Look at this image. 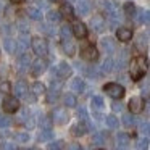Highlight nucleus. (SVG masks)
<instances>
[{
  "label": "nucleus",
  "instance_id": "29",
  "mask_svg": "<svg viewBox=\"0 0 150 150\" xmlns=\"http://www.w3.org/2000/svg\"><path fill=\"white\" fill-rule=\"evenodd\" d=\"M113 66H115L113 58H110V57H108V58L102 63V73H110L111 69H113Z\"/></svg>",
  "mask_w": 150,
  "mask_h": 150
},
{
  "label": "nucleus",
  "instance_id": "3",
  "mask_svg": "<svg viewBox=\"0 0 150 150\" xmlns=\"http://www.w3.org/2000/svg\"><path fill=\"white\" fill-rule=\"evenodd\" d=\"M103 91L107 92L111 98H121L124 95V87L120 84H116V82H108V84H105Z\"/></svg>",
  "mask_w": 150,
  "mask_h": 150
},
{
  "label": "nucleus",
  "instance_id": "30",
  "mask_svg": "<svg viewBox=\"0 0 150 150\" xmlns=\"http://www.w3.org/2000/svg\"><path fill=\"white\" fill-rule=\"evenodd\" d=\"M29 44H31L29 36H28V34H21L20 36V50H26Z\"/></svg>",
  "mask_w": 150,
  "mask_h": 150
},
{
  "label": "nucleus",
  "instance_id": "28",
  "mask_svg": "<svg viewBox=\"0 0 150 150\" xmlns=\"http://www.w3.org/2000/svg\"><path fill=\"white\" fill-rule=\"evenodd\" d=\"M52 137H53L52 131H50V129H44L42 132L37 136V140H39V142H47V140H50Z\"/></svg>",
  "mask_w": 150,
  "mask_h": 150
},
{
  "label": "nucleus",
  "instance_id": "25",
  "mask_svg": "<svg viewBox=\"0 0 150 150\" xmlns=\"http://www.w3.org/2000/svg\"><path fill=\"white\" fill-rule=\"evenodd\" d=\"M86 131H87V126H86V123L82 121L81 124H76V126H73L71 132L74 134V136H82V134H86Z\"/></svg>",
  "mask_w": 150,
  "mask_h": 150
},
{
  "label": "nucleus",
  "instance_id": "46",
  "mask_svg": "<svg viewBox=\"0 0 150 150\" xmlns=\"http://www.w3.org/2000/svg\"><path fill=\"white\" fill-rule=\"evenodd\" d=\"M10 124V120L7 116H0V127H7Z\"/></svg>",
  "mask_w": 150,
  "mask_h": 150
},
{
  "label": "nucleus",
  "instance_id": "52",
  "mask_svg": "<svg viewBox=\"0 0 150 150\" xmlns=\"http://www.w3.org/2000/svg\"><path fill=\"white\" fill-rule=\"evenodd\" d=\"M11 2H21V0H11Z\"/></svg>",
  "mask_w": 150,
  "mask_h": 150
},
{
  "label": "nucleus",
  "instance_id": "16",
  "mask_svg": "<svg viewBox=\"0 0 150 150\" xmlns=\"http://www.w3.org/2000/svg\"><path fill=\"white\" fill-rule=\"evenodd\" d=\"M129 147V136L126 132L118 134V150H127Z\"/></svg>",
  "mask_w": 150,
  "mask_h": 150
},
{
  "label": "nucleus",
  "instance_id": "5",
  "mask_svg": "<svg viewBox=\"0 0 150 150\" xmlns=\"http://www.w3.org/2000/svg\"><path fill=\"white\" fill-rule=\"evenodd\" d=\"M4 110L7 111V113H15V111H18V108H20V100H18L16 97H5L4 100Z\"/></svg>",
  "mask_w": 150,
  "mask_h": 150
},
{
  "label": "nucleus",
  "instance_id": "42",
  "mask_svg": "<svg viewBox=\"0 0 150 150\" xmlns=\"http://www.w3.org/2000/svg\"><path fill=\"white\" fill-rule=\"evenodd\" d=\"M137 20H139V21H142V23L150 24V11H144L142 15H139V16H137Z\"/></svg>",
  "mask_w": 150,
  "mask_h": 150
},
{
  "label": "nucleus",
  "instance_id": "40",
  "mask_svg": "<svg viewBox=\"0 0 150 150\" xmlns=\"http://www.w3.org/2000/svg\"><path fill=\"white\" fill-rule=\"evenodd\" d=\"M123 123H124V126L126 127H131L134 124V118H132V115H123Z\"/></svg>",
  "mask_w": 150,
  "mask_h": 150
},
{
  "label": "nucleus",
  "instance_id": "4",
  "mask_svg": "<svg viewBox=\"0 0 150 150\" xmlns=\"http://www.w3.org/2000/svg\"><path fill=\"white\" fill-rule=\"evenodd\" d=\"M45 69H47V60H44L42 57L31 63V74L33 76H40Z\"/></svg>",
  "mask_w": 150,
  "mask_h": 150
},
{
  "label": "nucleus",
  "instance_id": "34",
  "mask_svg": "<svg viewBox=\"0 0 150 150\" xmlns=\"http://www.w3.org/2000/svg\"><path fill=\"white\" fill-rule=\"evenodd\" d=\"M92 107H94L95 110H102V108H103V98L95 95V97L92 98Z\"/></svg>",
  "mask_w": 150,
  "mask_h": 150
},
{
  "label": "nucleus",
  "instance_id": "14",
  "mask_svg": "<svg viewBox=\"0 0 150 150\" xmlns=\"http://www.w3.org/2000/svg\"><path fill=\"white\" fill-rule=\"evenodd\" d=\"M62 49H63V52L66 53V55H74V52H76V44L73 42V39H68V40H62Z\"/></svg>",
  "mask_w": 150,
  "mask_h": 150
},
{
  "label": "nucleus",
  "instance_id": "2",
  "mask_svg": "<svg viewBox=\"0 0 150 150\" xmlns=\"http://www.w3.org/2000/svg\"><path fill=\"white\" fill-rule=\"evenodd\" d=\"M31 47H33L34 53H36L37 57H42V58L47 55V52H49V45H47V40L44 39V37H33Z\"/></svg>",
  "mask_w": 150,
  "mask_h": 150
},
{
  "label": "nucleus",
  "instance_id": "36",
  "mask_svg": "<svg viewBox=\"0 0 150 150\" xmlns=\"http://www.w3.org/2000/svg\"><path fill=\"white\" fill-rule=\"evenodd\" d=\"M137 150H147L149 149V139L147 137H140L139 140H137Z\"/></svg>",
  "mask_w": 150,
  "mask_h": 150
},
{
  "label": "nucleus",
  "instance_id": "6",
  "mask_svg": "<svg viewBox=\"0 0 150 150\" xmlns=\"http://www.w3.org/2000/svg\"><path fill=\"white\" fill-rule=\"evenodd\" d=\"M81 55H82V58L87 60V62H95V60L98 58V50L95 49L94 45H86L84 49H82Z\"/></svg>",
  "mask_w": 150,
  "mask_h": 150
},
{
  "label": "nucleus",
  "instance_id": "12",
  "mask_svg": "<svg viewBox=\"0 0 150 150\" xmlns=\"http://www.w3.org/2000/svg\"><path fill=\"white\" fill-rule=\"evenodd\" d=\"M71 76V66L68 65V63H60L58 65V68H57V78H60V79H66V78H69Z\"/></svg>",
  "mask_w": 150,
  "mask_h": 150
},
{
  "label": "nucleus",
  "instance_id": "23",
  "mask_svg": "<svg viewBox=\"0 0 150 150\" xmlns=\"http://www.w3.org/2000/svg\"><path fill=\"white\" fill-rule=\"evenodd\" d=\"M73 13H74V10H73V7L69 4H63L62 8H60V15H63L65 18H73Z\"/></svg>",
  "mask_w": 150,
  "mask_h": 150
},
{
  "label": "nucleus",
  "instance_id": "38",
  "mask_svg": "<svg viewBox=\"0 0 150 150\" xmlns=\"http://www.w3.org/2000/svg\"><path fill=\"white\" fill-rule=\"evenodd\" d=\"M15 139L18 140V142H28V140H29V134L28 132H16L15 134Z\"/></svg>",
  "mask_w": 150,
  "mask_h": 150
},
{
  "label": "nucleus",
  "instance_id": "13",
  "mask_svg": "<svg viewBox=\"0 0 150 150\" xmlns=\"http://www.w3.org/2000/svg\"><path fill=\"white\" fill-rule=\"evenodd\" d=\"M116 37L121 42H127V40L132 39V31L127 29V28H120V29L116 31Z\"/></svg>",
  "mask_w": 150,
  "mask_h": 150
},
{
  "label": "nucleus",
  "instance_id": "32",
  "mask_svg": "<svg viewBox=\"0 0 150 150\" xmlns=\"http://www.w3.org/2000/svg\"><path fill=\"white\" fill-rule=\"evenodd\" d=\"M44 92H45V87H44L42 82H34L33 84V94L34 95H40V94H44Z\"/></svg>",
  "mask_w": 150,
  "mask_h": 150
},
{
  "label": "nucleus",
  "instance_id": "15",
  "mask_svg": "<svg viewBox=\"0 0 150 150\" xmlns=\"http://www.w3.org/2000/svg\"><path fill=\"white\" fill-rule=\"evenodd\" d=\"M58 95H60V84H58V82H53L52 87H50L49 95H47V100H49L50 103H53V102H57Z\"/></svg>",
  "mask_w": 150,
  "mask_h": 150
},
{
  "label": "nucleus",
  "instance_id": "54",
  "mask_svg": "<svg viewBox=\"0 0 150 150\" xmlns=\"http://www.w3.org/2000/svg\"><path fill=\"white\" fill-rule=\"evenodd\" d=\"M149 82H150V74H149Z\"/></svg>",
  "mask_w": 150,
  "mask_h": 150
},
{
  "label": "nucleus",
  "instance_id": "17",
  "mask_svg": "<svg viewBox=\"0 0 150 150\" xmlns=\"http://www.w3.org/2000/svg\"><path fill=\"white\" fill-rule=\"evenodd\" d=\"M15 92H16L18 97H26L28 95V86L24 81H18L15 84Z\"/></svg>",
  "mask_w": 150,
  "mask_h": 150
},
{
  "label": "nucleus",
  "instance_id": "39",
  "mask_svg": "<svg viewBox=\"0 0 150 150\" xmlns=\"http://www.w3.org/2000/svg\"><path fill=\"white\" fill-rule=\"evenodd\" d=\"M39 124H40V127H44V129H50V118L49 116H40V120H39Z\"/></svg>",
  "mask_w": 150,
  "mask_h": 150
},
{
  "label": "nucleus",
  "instance_id": "7",
  "mask_svg": "<svg viewBox=\"0 0 150 150\" xmlns=\"http://www.w3.org/2000/svg\"><path fill=\"white\" fill-rule=\"evenodd\" d=\"M52 120L55 121L57 124H65V123H68L69 116L63 108H55V110L52 111Z\"/></svg>",
  "mask_w": 150,
  "mask_h": 150
},
{
  "label": "nucleus",
  "instance_id": "11",
  "mask_svg": "<svg viewBox=\"0 0 150 150\" xmlns=\"http://www.w3.org/2000/svg\"><path fill=\"white\" fill-rule=\"evenodd\" d=\"M129 110H131V113H134V115L140 113V111L144 110V100L140 97H132L129 100Z\"/></svg>",
  "mask_w": 150,
  "mask_h": 150
},
{
  "label": "nucleus",
  "instance_id": "22",
  "mask_svg": "<svg viewBox=\"0 0 150 150\" xmlns=\"http://www.w3.org/2000/svg\"><path fill=\"white\" fill-rule=\"evenodd\" d=\"M63 103H65V107H76V95L74 94H65L63 95Z\"/></svg>",
  "mask_w": 150,
  "mask_h": 150
},
{
  "label": "nucleus",
  "instance_id": "49",
  "mask_svg": "<svg viewBox=\"0 0 150 150\" xmlns=\"http://www.w3.org/2000/svg\"><path fill=\"white\" fill-rule=\"evenodd\" d=\"M37 5H39V8H47L49 7V2L47 0H37Z\"/></svg>",
  "mask_w": 150,
  "mask_h": 150
},
{
  "label": "nucleus",
  "instance_id": "50",
  "mask_svg": "<svg viewBox=\"0 0 150 150\" xmlns=\"http://www.w3.org/2000/svg\"><path fill=\"white\" fill-rule=\"evenodd\" d=\"M68 149H69V150H81V145H79V144H71Z\"/></svg>",
  "mask_w": 150,
  "mask_h": 150
},
{
  "label": "nucleus",
  "instance_id": "53",
  "mask_svg": "<svg viewBox=\"0 0 150 150\" xmlns=\"http://www.w3.org/2000/svg\"><path fill=\"white\" fill-rule=\"evenodd\" d=\"M28 150H37V149H28Z\"/></svg>",
  "mask_w": 150,
  "mask_h": 150
},
{
  "label": "nucleus",
  "instance_id": "18",
  "mask_svg": "<svg viewBox=\"0 0 150 150\" xmlns=\"http://www.w3.org/2000/svg\"><path fill=\"white\" fill-rule=\"evenodd\" d=\"M84 81H82L81 78H76V79H73V82H71V89L76 92V94H81L82 91H84Z\"/></svg>",
  "mask_w": 150,
  "mask_h": 150
},
{
  "label": "nucleus",
  "instance_id": "51",
  "mask_svg": "<svg viewBox=\"0 0 150 150\" xmlns=\"http://www.w3.org/2000/svg\"><path fill=\"white\" fill-rule=\"evenodd\" d=\"M147 113H149V115H150V103H149V105H147Z\"/></svg>",
  "mask_w": 150,
  "mask_h": 150
},
{
  "label": "nucleus",
  "instance_id": "44",
  "mask_svg": "<svg viewBox=\"0 0 150 150\" xmlns=\"http://www.w3.org/2000/svg\"><path fill=\"white\" fill-rule=\"evenodd\" d=\"M11 91V84L10 82H2V84H0V92H4V94H8V92Z\"/></svg>",
  "mask_w": 150,
  "mask_h": 150
},
{
  "label": "nucleus",
  "instance_id": "19",
  "mask_svg": "<svg viewBox=\"0 0 150 150\" xmlns=\"http://www.w3.org/2000/svg\"><path fill=\"white\" fill-rule=\"evenodd\" d=\"M89 11H91V4H89L87 0H81V2L78 4V13L84 16V15H87Z\"/></svg>",
  "mask_w": 150,
  "mask_h": 150
},
{
  "label": "nucleus",
  "instance_id": "31",
  "mask_svg": "<svg viewBox=\"0 0 150 150\" xmlns=\"http://www.w3.org/2000/svg\"><path fill=\"white\" fill-rule=\"evenodd\" d=\"M107 126L111 127V129H115V127H118V124H120V121H118V118L115 116V115H110V116H107Z\"/></svg>",
  "mask_w": 150,
  "mask_h": 150
},
{
  "label": "nucleus",
  "instance_id": "26",
  "mask_svg": "<svg viewBox=\"0 0 150 150\" xmlns=\"http://www.w3.org/2000/svg\"><path fill=\"white\" fill-rule=\"evenodd\" d=\"M47 18H49V23L50 24H58L60 20H62V15L58 13V11H49V15H47Z\"/></svg>",
  "mask_w": 150,
  "mask_h": 150
},
{
  "label": "nucleus",
  "instance_id": "37",
  "mask_svg": "<svg viewBox=\"0 0 150 150\" xmlns=\"http://www.w3.org/2000/svg\"><path fill=\"white\" fill-rule=\"evenodd\" d=\"M139 131L144 134L145 137H150V123H140Z\"/></svg>",
  "mask_w": 150,
  "mask_h": 150
},
{
  "label": "nucleus",
  "instance_id": "1",
  "mask_svg": "<svg viewBox=\"0 0 150 150\" xmlns=\"http://www.w3.org/2000/svg\"><path fill=\"white\" fill-rule=\"evenodd\" d=\"M145 71H147V60H145V57H136V58L131 60L129 73H131V78H132L134 81L142 79V76L145 74Z\"/></svg>",
  "mask_w": 150,
  "mask_h": 150
},
{
  "label": "nucleus",
  "instance_id": "48",
  "mask_svg": "<svg viewBox=\"0 0 150 150\" xmlns=\"http://www.w3.org/2000/svg\"><path fill=\"white\" fill-rule=\"evenodd\" d=\"M111 108H113V111H121L123 110V103H120V102H113Z\"/></svg>",
  "mask_w": 150,
  "mask_h": 150
},
{
  "label": "nucleus",
  "instance_id": "24",
  "mask_svg": "<svg viewBox=\"0 0 150 150\" xmlns=\"http://www.w3.org/2000/svg\"><path fill=\"white\" fill-rule=\"evenodd\" d=\"M4 45H5V50H7L8 53H15L18 50L16 49V42H15L13 39H10V37H7V39H5Z\"/></svg>",
  "mask_w": 150,
  "mask_h": 150
},
{
  "label": "nucleus",
  "instance_id": "43",
  "mask_svg": "<svg viewBox=\"0 0 150 150\" xmlns=\"http://www.w3.org/2000/svg\"><path fill=\"white\" fill-rule=\"evenodd\" d=\"M0 150H16L11 142H0Z\"/></svg>",
  "mask_w": 150,
  "mask_h": 150
},
{
  "label": "nucleus",
  "instance_id": "45",
  "mask_svg": "<svg viewBox=\"0 0 150 150\" xmlns=\"http://www.w3.org/2000/svg\"><path fill=\"white\" fill-rule=\"evenodd\" d=\"M103 139H105V136H103V134H95V137H94V142L97 144V145H102V144L105 142Z\"/></svg>",
  "mask_w": 150,
  "mask_h": 150
},
{
  "label": "nucleus",
  "instance_id": "55",
  "mask_svg": "<svg viewBox=\"0 0 150 150\" xmlns=\"http://www.w3.org/2000/svg\"><path fill=\"white\" fill-rule=\"evenodd\" d=\"M97 150H103V149H97Z\"/></svg>",
  "mask_w": 150,
  "mask_h": 150
},
{
  "label": "nucleus",
  "instance_id": "35",
  "mask_svg": "<svg viewBox=\"0 0 150 150\" xmlns=\"http://www.w3.org/2000/svg\"><path fill=\"white\" fill-rule=\"evenodd\" d=\"M71 37H73V31L69 29V26H66V24H65V26L62 28V39L63 40H68V39H71Z\"/></svg>",
  "mask_w": 150,
  "mask_h": 150
},
{
  "label": "nucleus",
  "instance_id": "47",
  "mask_svg": "<svg viewBox=\"0 0 150 150\" xmlns=\"http://www.w3.org/2000/svg\"><path fill=\"white\" fill-rule=\"evenodd\" d=\"M78 113H79V118H81L82 121H86V120H87V113H86V108H79V110H78Z\"/></svg>",
  "mask_w": 150,
  "mask_h": 150
},
{
  "label": "nucleus",
  "instance_id": "33",
  "mask_svg": "<svg viewBox=\"0 0 150 150\" xmlns=\"http://www.w3.org/2000/svg\"><path fill=\"white\" fill-rule=\"evenodd\" d=\"M124 13L127 15V16H136V7H134L132 4H131V2H127L126 5H124Z\"/></svg>",
  "mask_w": 150,
  "mask_h": 150
},
{
  "label": "nucleus",
  "instance_id": "27",
  "mask_svg": "<svg viewBox=\"0 0 150 150\" xmlns=\"http://www.w3.org/2000/svg\"><path fill=\"white\" fill-rule=\"evenodd\" d=\"M126 62H127V52H126V50H123V52H121V55L118 57L116 68H118V69H123L124 66H126Z\"/></svg>",
  "mask_w": 150,
  "mask_h": 150
},
{
  "label": "nucleus",
  "instance_id": "20",
  "mask_svg": "<svg viewBox=\"0 0 150 150\" xmlns=\"http://www.w3.org/2000/svg\"><path fill=\"white\" fill-rule=\"evenodd\" d=\"M29 63H31V60H29V57L24 53V55H21L20 58H18V69L20 71H26V68L29 66Z\"/></svg>",
  "mask_w": 150,
  "mask_h": 150
},
{
  "label": "nucleus",
  "instance_id": "9",
  "mask_svg": "<svg viewBox=\"0 0 150 150\" xmlns=\"http://www.w3.org/2000/svg\"><path fill=\"white\" fill-rule=\"evenodd\" d=\"M91 26H92V29H94L95 33H102V31L105 29V18L102 16V15H95V16H92Z\"/></svg>",
  "mask_w": 150,
  "mask_h": 150
},
{
  "label": "nucleus",
  "instance_id": "41",
  "mask_svg": "<svg viewBox=\"0 0 150 150\" xmlns=\"http://www.w3.org/2000/svg\"><path fill=\"white\" fill-rule=\"evenodd\" d=\"M62 147H63L62 140H53V142L49 144V147H47V149H49V150H60Z\"/></svg>",
  "mask_w": 150,
  "mask_h": 150
},
{
  "label": "nucleus",
  "instance_id": "21",
  "mask_svg": "<svg viewBox=\"0 0 150 150\" xmlns=\"http://www.w3.org/2000/svg\"><path fill=\"white\" fill-rule=\"evenodd\" d=\"M28 15H29V18H33V20H36V21L42 20V11H40L39 7H31V8H28Z\"/></svg>",
  "mask_w": 150,
  "mask_h": 150
},
{
  "label": "nucleus",
  "instance_id": "8",
  "mask_svg": "<svg viewBox=\"0 0 150 150\" xmlns=\"http://www.w3.org/2000/svg\"><path fill=\"white\" fill-rule=\"evenodd\" d=\"M100 47L105 53H113L115 50H116V42H115V39H111V37H103V39L100 40Z\"/></svg>",
  "mask_w": 150,
  "mask_h": 150
},
{
  "label": "nucleus",
  "instance_id": "10",
  "mask_svg": "<svg viewBox=\"0 0 150 150\" xmlns=\"http://www.w3.org/2000/svg\"><path fill=\"white\" fill-rule=\"evenodd\" d=\"M73 34L76 37H79V39H84L87 36V28H86V24L81 23V21H74L73 23Z\"/></svg>",
  "mask_w": 150,
  "mask_h": 150
}]
</instances>
